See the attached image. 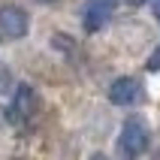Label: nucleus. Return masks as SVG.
<instances>
[{
	"label": "nucleus",
	"mask_w": 160,
	"mask_h": 160,
	"mask_svg": "<svg viewBox=\"0 0 160 160\" xmlns=\"http://www.w3.org/2000/svg\"><path fill=\"white\" fill-rule=\"evenodd\" d=\"M145 70H148V72H157V70H160V45L154 48L151 54H148V61H145Z\"/></svg>",
	"instance_id": "obj_6"
},
{
	"label": "nucleus",
	"mask_w": 160,
	"mask_h": 160,
	"mask_svg": "<svg viewBox=\"0 0 160 160\" xmlns=\"http://www.w3.org/2000/svg\"><path fill=\"white\" fill-rule=\"evenodd\" d=\"M112 15H115V3L112 0H88L85 9H82V27L88 33H97V30H103L112 21Z\"/></svg>",
	"instance_id": "obj_3"
},
{
	"label": "nucleus",
	"mask_w": 160,
	"mask_h": 160,
	"mask_svg": "<svg viewBox=\"0 0 160 160\" xmlns=\"http://www.w3.org/2000/svg\"><path fill=\"white\" fill-rule=\"evenodd\" d=\"M148 142H151V133L142 118H127L121 124V130H118V154L121 157H139L148 148Z\"/></svg>",
	"instance_id": "obj_1"
},
{
	"label": "nucleus",
	"mask_w": 160,
	"mask_h": 160,
	"mask_svg": "<svg viewBox=\"0 0 160 160\" xmlns=\"http://www.w3.org/2000/svg\"><path fill=\"white\" fill-rule=\"evenodd\" d=\"M30 27V18L18 3H3L0 6V36L6 39H21Z\"/></svg>",
	"instance_id": "obj_2"
},
{
	"label": "nucleus",
	"mask_w": 160,
	"mask_h": 160,
	"mask_svg": "<svg viewBox=\"0 0 160 160\" xmlns=\"http://www.w3.org/2000/svg\"><path fill=\"white\" fill-rule=\"evenodd\" d=\"M139 97H142V88H139V82H136L133 76H121V79H115L112 88H109V100H112L115 106H133Z\"/></svg>",
	"instance_id": "obj_4"
},
{
	"label": "nucleus",
	"mask_w": 160,
	"mask_h": 160,
	"mask_svg": "<svg viewBox=\"0 0 160 160\" xmlns=\"http://www.w3.org/2000/svg\"><path fill=\"white\" fill-rule=\"evenodd\" d=\"M30 112H33V88H30V85H18L15 100H12L6 118H9V121H24Z\"/></svg>",
	"instance_id": "obj_5"
},
{
	"label": "nucleus",
	"mask_w": 160,
	"mask_h": 160,
	"mask_svg": "<svg viewBox=\"0 0 160 160\" xmlns=\"http://www.w3.org/2000/svg\"><path fill=\"white\" fill-rule=\"evenodd\" d=\"M127 3H133V6H139V3H145V0H127Z\"/></svg>",
	"instance_id": "obj_9"
},
{
	"label": "nucleus",
	"mask_w": 160,
	"mask_h": 160,
	"mask_svg": "<svg viewBox=\"0 0 160 160\" xmlns=\"http://www.w3.org/2000/svg\"><path fill=\"white\" fill-rule=\"evenodd\" d=\"M151 9H154V15H157V24H160V0H151Z\"/></svg>",
	"instance_id": "obj_8"
},
{
	"label": "nucleus",
	"mask_w": 160,
	"mask_h": 160,
	"mask_svg": "<svg viewBox=\"0 0 160 160\" xmlns=\"http://www.w3.org/2000/svg\"><path fill=\"white\" fill-rule=\"evenodd\" d=\"M6 85H9V72H6V70H0V91L6 88Z\"/></svg>",
	"instance_id": "obj_7"
}]
</instances>
